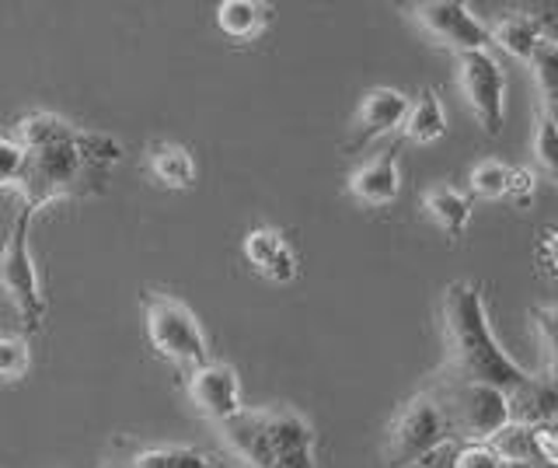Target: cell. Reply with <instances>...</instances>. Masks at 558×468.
Segmentation results:
<instances>
[{"label": "cell", "instance_id": "1", "mask_svg": "<svg viewBox=\"0 0 558 468\" xmlns=\"http://www.w3.org/2000/svg\"><path fill=\"white\" fill-rule=\"evenodd\" d=\"M444 339L447 371L444 377L464 385H488L513 395L531 381V374L502 350L485 315V298L475 284L458 280L444 290Z\"/></svg>", "mask_w": 558, "mask_h": 468}, {"label": "cell", "instance_id": "2", "mask_svg": "<svg viewBox=\"0 0 558 468\" xmlns=\"http://www.w3.org/2000/svg\"><path fill=\"white\" fill-rule=\"evenodd\" d=\"M14 141L28 154V171L22 185V203L28 211H43V206L70 200V196H87L101 189V179L81 161V130L66 123L57 112H28L14 123Z\"/></svg>", "mask_w": 558, "mask_h": 468}, {"label": "cell", "instance_id": "3", "mask_svg": "<svg viewBox=\"0 0 558 468\" xmlns=\"http://www.w3.org/2000/svg\"><path fill=\"white\" fill-rule=\"evenodd\" d=\"M217 433L244 468H318V433L296 409H244Z\"/></svg>", "mask_w": 558, "mask_h": 468}, {"label": "cell", "instance_id": "4", "mask_svg": "<svg viewBox=\"0 0 558 468\" xmlns=\"http://www.w3.org/2000/svg\"><path fill=\"white\" fill-rule=\"evenodd\" d=\"M447 441H453L450 416L440 388L429 385L395 412L388 437H384V458H388V468H412L436 455Z\"/></svg>", "mask_w": 558, "mask_h": 468}, {"label": "cell", "instance_id": "5", "mask_svg": "<svg viewBox=\"0 0 558 468\" xmlns=\"http://www.w3.org/2000/svg\"><path fill=\"white\" fill-rule=\"evenodd\" d=\"M144 325L147 339L157 350V357H165L174 368H182L185 374L209 363V343L206 333L185 301L171 298V293L150 290L144 293Z\"/></svg>", "mask_w": 558, "mask_h": 468}, {"label": "cell", "instance_id": "6", "mask_svg": "<svg viewBox=\"0 0 558 468\" xmlns=\"http://www.w3.org/2000/svg\"><path fill=\"white\" fill-rule=\"evenodd\" d=\"M444 395V406L450 416L453 441L464 444H493L499 433L510 427V398L499 388L488 385H464V381L440 377L433 381Z\"/></svg>", "mask_w": 558, "mask_h": 468}, {"label": "cell", "instance_id": "7", "mask_svg": "<svg viewBox=\"0 0 558 468\" xmlns=\"http://www.w3.org/2000/svg\"><path fill=\"white\" fill-rule=\"evenodd\" d=\"M32 217L35 214L28 206H22V214L14 217L8 245L0 249V293H4V301L14 308V315L22 322L25 333H39L46 319V298H43V284L32 263V249H28Z\"/></svg>", "mask_w": 558, "mask_h": 468}, {"label": "cell", "instance_id": "8", "mask_svg": "<svg viewBox=\"0 0 558 468\" xmlns=\"http://www.w3.org/2000/svg\"><path fill=\"white\" fill-rule=\"evenodd\" d=\"M458 84H461V95L468 101L471 116L478 119V127L488 136H496L506 123L502 67L488 57V49H482V53H464V57H458Z\"/></svg>", "mask_w": 558, "mask_h": 468}, {"label": "cell", "instance_id": "9", "mask_svg": "<svg viewBox=\"0 0 558 468\" xmlns=\"http://www.w3.org/2000/svg\"><path fill=\"white\" fill-rule=\"evenodd\" d=\"M412 19L433 43H440L444 49H453L458 57L482 53V49L493 43L488 25H482L475 14H471V8L458 4V0H429V4H415Z\"/></svg>", "mask_w": 558, "mask_h": 468}, {"label": "cell", "instance_id": "10", "mask_svg": "<svg viewBox=\"0 0 558 468\" xmlns=\"http://www.w3.org/2000/svg\"><path fill=\"white\" fill-rule=\"evenodd\" d=\"M185 392L192 398V406H196L214 427L234 420V416L244 412V406H241V377H238V371L231 368V363L209 360V363H203V368L189 371L185 374Z\"/></svg>", "mask_w": 558, "mask_h": 468}, {"label": "cell", "instance_id": "11", "mask_svg": "<svg viewBox=\"0 0 558 468\" xmlns=\"http://www.w3.org/2000/svg\"><path fill=\"white\" fill-rule=\"evenodd\" d=\"M244 263L269 284H293L296 280V255L283 231L276 228H252L241 241Z\"/></svg>", "mask_w": 558, "mask_h": 468}, {"label": "cell", "instance_id": "12", "mask_svg": "<svg viewBox=\"0 0 558 468\" xmlns=\"http://www.w3.org/2000/svg\"><path fill=\"white\" fill-rule=\"evenodd\" d=\"M409 109H412V101L401 92H395V88L366 92L363 101H360V109H356V119H353L356 141L366 144V141H377V136H388V133L401 130V127H405V119H409Z\"/></svg>", "mask_w": 558, "mask_h": 468}, {"label": "cell", "instance_id": "13", "mask_svg": "<svg viewBox=\"0 0 558 468\" xmlns=\"http://www.w3.org/2000/svg\"><path fill=\"white\" fill-rule=\"evenodd\" d=\"M349 193L363 206H391L401 193V171H398V151H380L377 158L363 161L349 176Z\"/></svg>", "mask_w": 558, "mask_h": 468}, {"label": "cell", "instance_id": "14", "mask_svg": "<svg viewBox=\"0 0 558 468\" xmlns=\"http://www.w3.org/2000/svg\"><path fill=\"white\" fill-rule=\"evenodd\" d=\"M510 398V420L520 427H534V430H551L558 427V385L555 377H534L523 388H517Z\"/></svg>", "mask_w": 558, "mask_h": 468}, {"label": "cell", "instance_id": "15", "mask_svg": "<svg viewBox=\"0 0 558 468\" xmlns=\"http://www.w3.org/2000/svg\"><path fill=\"white\" fill-rule=\"evenodd\" d=\"M488 36H493V43L502 53H510L513 60L531 67L537 46L545 43V19L534 11H510L496 25H488Z\"/></svg>", "mask_w": 558, "mask_h": 468}, {"label": "cell", "instance_id": "16", "mask_svg": "<svg viewBox=\"0 0 558 468\" xmlns=\"http://www.w3.org/2000/svg\"><path fill=\"white\" fill-rule=\"evenodd\" d=\"M147 171L165 189H192L196 185V158L192 151L171 141H157L147 147Z\"/></svg>", "mask_w": 558, "mask_h": 468}, {"label": "cell", "instance_id": "17", "mask_svg": "<svg viewBox=\"0 0 558 468\" xmlns=\"http://www.w3.org/2000/svg\"><path fill=\"white\" fill-rule=\"evenodd\" d=\"M423 211L426 217L450 238H461L471 224V200L464 193H458L447 182H436L423 193Z\"/></svg>", "mask_w": 558, "mask_h": 468}, {"label": "cell", "instance_id": "18", "mask_svg": "<svg viewBox=\"0 0 558 468\" xmlns=\"http://www.w3.org/2000/svg\"><path fill=\"white\" fill-rule=\"evenodd\" d=\"M272 22V8L258 4V0H223L217 8V25L227 39L234 43H252Z\"/></svg>", "mask_w": 558, "mask_h": 468}, {"label": "cell", "instance_id": "19", "mask_svg": "<svg viewBox=\"0 0 558 468\" xmlns=\"http://www.w3.org/2000/svg\"><path fill=\"white\" fill-rule=\"evenodd\" d=\"M401 133H405L412 144H436L447 133L444 101H440V95H436L433 88L423 92L412 101L409 119H405V127H401Z\"/></svg>", "mask_w": 558, "mask_h": 468}, {"label": "cell", "instance_id": "20", "mask_svg": "<svg viewBox=\"0 0 558 468\" xmlns=\"http://www.w3.org/2000/svg\"><path fill=\"white\" fill-rule=\"evenodd\" d=\"M531 71H534V81H537V92H541V106L551 123L558 127V43L545 39L537 46V53L531 60Z\"/></svg>", "mask_w": 558, "mask_h": 468}, {"label": "cell", "instance_id": "21", "mask_svg": "<svg viewBox=\"0 0 558 468\" xmlns=\"http://www.w3.org/2000/svg\"><path fill=\"white\" fill-rule=\"evenodd\" d=\"M81 161L84 168L92 171L95 179H109V171L122 161V144L116 141V136L109 133H98V130H81Z\"/></svg>", "mask_w": 558, "mask_h": 468}, {"label": "cell", "instance_id": "22", "mask_svg": "<svg viewBox=\"0 0 558 468\" xmlns=\"http://www.w3.org/2000/svg\"><path fill=\"white\" fill-rule=\"evenodd\" d=\"M130 468H214L209 458L196 447L185 444H168V447H147L133 458Z\"/></svg>", "mask_w": 558, "mask_h": 468}, {"label": "cell", "instance_id": "23", "mask_svg": "<svg viewBox=\"0 0 558 468\" xmlns=\"http://www.w3.org/2000/svg\"><path fill=\"white\" fill-rule=\"evenodd\" d=\"M506 185H510V168L499 158H482L468 171V189L475 200H506Z\"/></svg>", "mask_w": 558, "mask_h": 468}, {"label": "cell", "instance_id": "24", "mask_svg": "<svg viewBox=\"0 0 558 468\" xmlns=\"http://www.w3.org/2000/svg\"><path fill=\"white\" fill-rule=\"evenodd\" d=\"M32 371V346L25 336H0V381L14 385V381L28 377Z\"/></svg>", "mask_w": 558, "mask_h": 468}, {"label": "cell", "instance_id": "25", "mask_svg": "<svg viewBox=\"0 0 558 468\" xmlns=\"http://www.w3.org/2000/svg\"><path fill=\"white\" fill-rule=\"evenodd\" d=\"M28 171V154L14 136H0V189L4 193H22Z\"/></svg>", "mask_w": 558, "mask_h": 468}, {"label": "cell", "instance_id": "26", "mask_svg": "<svg viewBox=\"0 0 558 468\" xmlns=\"http://www.w3.org/2000/svg\"><path fill=\"white\" fill-rule=\"evenodd\" d=\"M534 158H537V171H541V176L558 185V127L551 123L548 116H537Z\"/></svg>", "mask_w": 558, "mask_h": 468}, {"label": "cell", "instance_id": "27", "mask_svg": "<svg viewBox=\"0 0 558 468\" xmlns=\"http://www.w3.org/2000/svg\"><path fill=\"white\" fill-rule=\"evenodd\" d=\"M453 468H513L493 444H464L453 458Z\"/></svg>", "mask_w": 558, "mask_h": 468}, {"label": "cell", "instance_id": "28", "mask_svg": "<svg viewBox=\"0 0 558 468\" xmlns=\"http://www.w3.org/2000/svg\"><path fill=\"white\" fill-rule=\"evenodd\" d=\"M506 200L520 211L537 200V171L534 168H510V185H506Z\"/></svg>", "mask_w": 558, "mask_h": 468}, {"label": "cell", "instance_id": "29", "mask_svg": "<svg viewBox=\"0 0 558 468\" xmlns=\"http://www.w3.org/2000/svg\"><path fill=\"white\" fill-rule=\"evenodd\" d=\"M531 319L537 325L541 339H545V346L551 350V360H558V308H534Z\"/></svg>", "mask_w": 558, "mask_h": 468}, {"label": "cell", "instance_id": "30", "mask_svg": "<svg viewBox=\"0 0 558 468\" xmlns=\"http://www.w3.org/2000/svg\"><path fill=\"white\" fill-rule=\"evenodd\" d=\"M541 259L558 273V231H551L548 238H545V245H541Z\"/></svg>", "mask_w": 558, "mask_h": 468}, {"label": "cell", "instance_id": "31", "mask_svg": "<svg viewBox=\"0 0 558 468\" xmlns=\"http://www.w3.org/2000/svg\"><path fill=\"white\" fill-rule=\"evenodd\" d=\"M513 468H558V461L541 458V461H520V465H513Z\"/></svg>", "mask_w": 558, "mask_h": 468}, {"label": "cell", "instance_id": "32", "mask_svg": "<svg viewBox=\"0 0 558 468\" xmlns=\"http://www.w3.org/2000/svg\"><path fill=\"white\" fill-rule=\"evenodd\" d=\"M551 377H555V385H558V360H551Z\"/></svg>", "mask_w": 558, "mask_h": 468}]
</instances>
